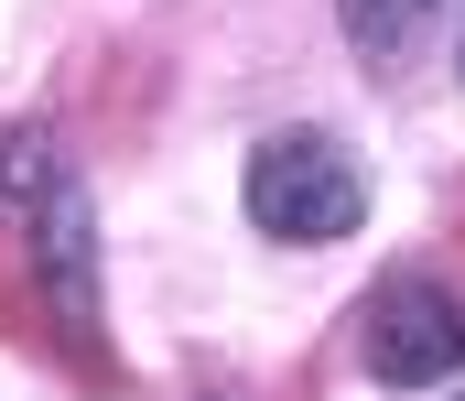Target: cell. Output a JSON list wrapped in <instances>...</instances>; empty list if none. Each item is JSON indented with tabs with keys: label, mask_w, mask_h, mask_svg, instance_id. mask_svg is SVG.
<instances>
[{
	"label": "cell",
	"mask_w": 465,
	"mask_h": 401,
	"mask_svg": "<svg viewBox=\"0 0 465 401\" xmlns=\"http://www.w3.org/2000/svg\"><path fill=\"white\" fill-rule=\"evenodd\" d=\"M238 195H249V217H260L271 239H292V250H325V239H347L357 217H368V185H357V163L325 131H271L249 152Z\"/></svg>",
	"instance_id": "6da1fadb"
},
{
	"label": "cell",
	"mask_w": 465,
	"mask_h": 401,
	"mask_svg": "<svg viewBox=\"0 0 465 401\" xmlns=\"http://www.w3.org/2000/svg\"><path fill=\"white\" fill-rule=\"evenodd\" d=\"M336 11H347V44H357V55H401V44L433 22V0H336Z\"/></svg>",
	"instance_id": "277c9868"
},
{
	"label": "cell",
	"mask_w": 465,
	"mask_h": 401,
	"mask_svg": "<svg viewBox=\"0 0 465 401\" xmlns=\"http://www.w3.org/2000/svg\"><path fill=\"white\" fill-rule=\"evenodd\" d=\"M44 261H54V304H65V326H87L98 315V293H87V206L54 185V206H44Z\"/></svg>",
	"instance_id": "3957f363"
},
{
	"label": "cell",
	"mask_w": 465,
	"mask_h": 401,
	"mask_svg": "<svg viewBox=\"0 0 465 401\" xmlns=\"http://www.w3.org/2000/svg\"><path fill=\"white\" fill-rule=\"evenodd\" d=\"M368 380H390V391H433V380H455L465 369V304L444 282H390L379 304H368Z\"/></svg>",
	"instance_id": "7a4b0ae2"
}]
</instances>
